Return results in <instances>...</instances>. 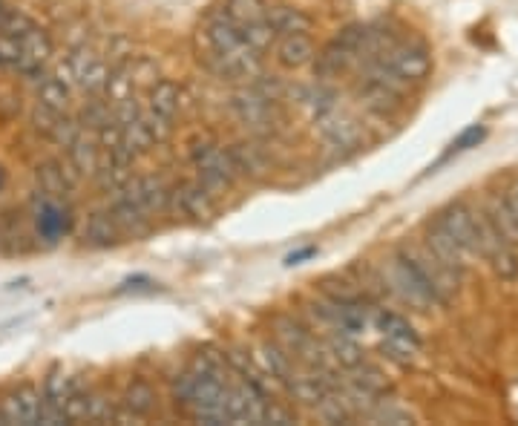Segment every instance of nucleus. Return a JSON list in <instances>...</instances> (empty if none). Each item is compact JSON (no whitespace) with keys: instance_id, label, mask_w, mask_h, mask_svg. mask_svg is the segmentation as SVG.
Returning <instances> with one entry per match:
<instances>
[{"instance_id":"obj_17","label":"nucleus","mask_w":518,"mask_h":426,"mask_svg":"<svg viewBox=\"0 0 518 426\" xmlns=\"http://www.w3.org/2000/svg\"><path fill=\"white\" fill-rule=\"evenodd\" d=\"M377 329L383 332V337L389 343H398V346L409 349V352H418L421 349V337L415 332V326L406 317L395 314V311H380L377 314Z\"/></svg>"},{"instance_id":"obj_9","label":"nucleus","mask_w":518,"mask_h":426,"mask_svg":"<svg viewBox=\"0 0 518 426\" xmlns=\"http://www.w3.org/2000/svg\"><path fill=\"white\" fill-rule=\"evenodd\" d=\"M130 199L142 208L147 216H156V213H167L173 205V188H167L159 176H139V179H130L127 185Z\"/></svg>"},{"instance_id":"obj_34","label":"nucleus","mask_w":518,"mask_h":426,"mask_svg":"<svg viewBox=\"0 0 518 426\" xmlns=\"http://www.w3.org/2000/svg\"><path fill=\"white\" fill-rule=\"evenodd\" d=\"M239 32H242V41L251 49H257V52L271 49L274 47V41H277V32H274V26L268 24V18L254 21V24L239 26Z\"/></svg>"},{"instance_id":"obj_3","label":"nucleus","mask_w":518,"mask_h":426,"mask_svg":"<svg viewBox=\"0 0 518 426\" xmlns=\"http://www.w3.org/2000/svg\"><path fill=\"white\" fill-rule=\"evenodd\" d=\"M392 72H398L406 84L424 81L426 75L432 72V55L424 44L418 41H395L386 52L377 55Z\"/></svg>"},{"instance_id":"obj_28","label":"nucleus","mask_w":518,"mask_h":426,"mask_svg":"<svg viewBox=\"0 0 518 426\" xmlns=\"http://www.w3.org/2000/svg\"><path fill=\"white\" fill-rule=\"evenodd\" d=\"M75 389H78V383L72 378H67L61 369H52L49 372L47 383H44V392H41V398L52 406H58V409H64L67 401H70L72 395H75ZM67 415V412H64Z\"/></svg>"},{"instance_id":"obj_20","label":"nucleus","mask_w":518,"mask_h":426,"mask_svg":"<svg viewBox=\"0 0 518 426\" xmlns=\"http://www.w3.org/2000/svg\"><path fill=\"white\" fill-rule=\"evenodd\" d=\"M118 237H121V231H118L113 213H90V219H87V225H84V242H87L90 248H110V245H116Z\"/></svg>"},{"instance_id":"obj_43","label":"nucleus","mask_w":518,"mask_h":426,"mask_svg":"<svg viewBox=\"0 0 518 426\" xmlns=\"http://www.w3.org/2000/svg\"><path fill=\"white\" fill-rule=\"evenodd\" d=\"M6 188V173H3V167H0V190Z\"/></svg>"},{"instance_id":"obj_29","label":"nucleus","mask_w":518,"mask_h":426,"mask_svg":"<svg viewBox=\"0 0 518 426\" xmlns=\"http://www.w3.org/2000/svg\"><path fill=\"white\" fill-rule=\"evenodd\" d=\"M121 127V136H124V144H127V150L133 153V156H144V153H150L153 147H156V139L150 136V130H147V124H144L142 113H139V119L127 121V124H118Z\"/></svg>"},{"instance_id":"obj_31","label":"nucleus","mask_w":518,"mask_h":426,"mask_svg":"<svg viewBox=\"0 0 518 426\" xmlns=\"http://www.w3.org/2000/svg\"><path fill=\"white\" fill-rule=\"evenodd\" d=\"M487 219L493 222V228L501 234V237L507 239V242H518V219L513 216L510 211V205H507V199H495L493 205H490V211H487Z\"/></svg>"},{"instance_id":"obj_37","label":"nucleus","mask_w":518,"mask_h":426,"mask_svg":"<svg viewBox=\"0 0 518 426\" xmlns=\"http://www.w3.org/2000/svg\"><path fill=\"white\" fill-rule=\"evenodd\" d=\"M35 26L38 24H35L29 15H24L21 9H9V12H6V18L0 21V35H6V38H15V41H18V38H24L29 29H35Z\"/></svg>"},{"instance_id":"obj_21","label":"nucleus","mask_w":518,"mask_h":426,"mask_svg":"<svg viewBox=\"0 0 518 426\" xmlns=\"http://www.w3.org/2000/svg\"><path fill=\"white\" fill-rule=\"evenodd\" d=\"M268 24L274 26L277 38L283 35H306L311 29V18H308L303 9H294V6H274L268 9Z\"/></svg>"},{"instance_id":"obj_1","label":"nucleus","mask_w":518,"mask_h":426,"mask_svg":"<svg viewBox=\"0 0 518 426\" xmlns=\"http://www.w3.org/2000/svg\"><path fill=\"white\" fill-rule=\"evenodd\" d=\"M392 283H395L403 300L412 303L415 308L447 306L449 294L444 291V285L438 283L421 265V260L406 248L398 251L395 260H392Z\"/></svg>"},{"instance_id":"obj_42","label":"nucleus","mask_w":518,"mask_h":426,"mask_svg":"<svg viewBox=\"0 0 518 426\" xmlns=\"http://www.w3.org/2000/svg\"><path fill=\"white\" fill-rule=\"evenodd\" d=\"M9 9H12V6H9V3H6V0H0V21H3V18H6V12H9Z\"/></svg>"},{"instance_id":"obj_18","label":"nucleus","mask_w":518,"mask_h":426,"mask_svg":"<svg viewBox=\"0 0 518 426\" xmlns=\"http://www.w3.org/2000/svg\"><path fill=\"white\" fill-rule=\"evenodd\" d=\"M67 162L75 167L78 176H95L101 165V147L90 133H81L75 142L67 147Z\"/></svg>"},{"instance_id":"obj_15","label":"nucleus","mask_w":518,"mask_h":426,"mask_svg":"<svg viewBox=\"0 0 518 426\" xmlns=\"http://www.w3.org/2000/svg\"><path fill=\"white\" fill-rule=\"evenodd\" d=\"M110 213L116 219L118 231L121 234H133V237H144L150 231V216L130 199L127 190H118L113 205H110Z\"/></svg>"},{"instance_id":"obj_10","label":"nucleus","mask_w":518,"mask_h":426,"mask_svg":"<svg viewBox=\"0 0 518 426\" xmlns=\"http://www.w3.org/2000/svg\"><path fill=\"white\" fill-rule=\"evenodd\" d=\"M231 110H234V116L245 127H254V130H265L274 121V101L257 93L254 87L245 90V93H236L231 98Z\"/></svg>"},{"instance_id":"obj_41","label":"nucleus","mask_w":518,"mask_h":426,"mask_svg":"<svg viewBox=\"0 0 518 426\" xmlns=\"http://www.w3.org/2000/svg\"><path fill=\"white\" fill-rule=\"evenodd\" d=\"M504 199H507V205H510V211H513V216H516V219H518V185H516V188H513V190H510V193H507Z\"/></svg>"},{"instance_id":"obj_36","label":"nucleus","mask_w":518,"mask_h":426,"mask_svg":"<svg viewBox=\"0 0 518 426\" xmlns=\"http://www.w3.org/2000/svg\"><path fill=\"white\" fill-rule=\"evenodd\" d=\"M487 260L493 262L495 274L501 277V280H518V254L513 245H501L495 254H490Z\"/></svg>"},{"instance_id":"obj_25","label":"nucleus","mask_w":518,"mask_h":426,"mask_svg":"<svg viewBox=\"0 0 518 426\" xmlns=\"http://www.w3.org/2000/svg\"><path fill=\"white\" fill-rule=\"evenodd\" d=\"M354 61V55H349L343 47H337L334 41H331L329 47H323L320 52H314V75L317 78H334V75H340V72L349 70V64Z\"/></svg>"},{"instance_id":"obj_11","label":"nucleus","mask_w":518,"mask_h":426,"mask_svg":"<svg viewBox=\"0 0 518 426\" xmlns=\"http://www.w3.org/2000/svg\"><path fill=\"white\" fill-rule=\"evenodd\" d=\"M317 130L323 133V139L331 144V147H340V150H354L360 144V127L354 124L349 116L337 113L334 107L317 113Z\"/></svg>"},{"instance_id":"obj_33","label":"nucleus","mask_w":518,"mask_h":426,"mask_svg":"<svg viewBox=\"0 0 518 426\" xmlns=\"http://www.w3.org/2000/svg\"><path fill=\"white\" fill-rule=\"evenodd\" d=\"M225 15H228L236 26H245L254 24V21H262V18L268 15V6H265L262 0H228Z\"/></svg>"},{"instance_id":"obj_16","label":"nucleus","mask_w":518,"mask_h":426,"mask_svg":"<svg viewBox=\"0 0 518 426\" xmlns=\"http://www.w3.org/2000/svg\"><path fill=\"white\" fill-rule=\"evenodd\" d=\"M357 95H360V104H366L377 116H392L403 104L401 90H392V87L380 84L375 78H366V75L357 87Z\"/></svg>"},{"instance_id":"obj_13","label":"nucleus","mask_w":518,"mask_h":426,"mask_svg":"<svg viewBox=\"0 0 518 426\" xmlns=\"http://www.w3.org/2000/svg\"><path fill=\"white\" fill-rule=\"evenodd\" d=\"M173 205L179 211L196 219V222H208L213 216V199L211 190L205 188L202 182H182L173 188Z\"/></svg>"},{"instance_id":"obj_39","label":"nucleus","mask_w":518,"mask_h":426,"mask_svg":"<svg viewBox=\"0 0 518 426\" xmlns=\"http://www.w3.org/2000/svg\"><path fill=\"white\" fill-rule=\"evenodd\" d=\"M262 424H274V426L297 424V415H294L291 409L280 406V403L268 401V406H265V421H262Z\"/></svg>"},{"instance_id":"obj_8","label":"nucleus","mask_w":518,"mask_h":426,"mask_svg":"<svg viewBox=\"0 0 518 426\" xmlns=\"http://www.w3.org/2000/svg\"><path fill=\"white\" fill-rule=\"evenodd\" d=\"M75 179H78L75 167L70 162L64 165L61 159H47L35 167V185L44 196L55 199V202H64L70 196L72 188H75Z\"/></svg>"},{"instance_id":"obj_7","label":"nucleus","mask_w":518,"mask_h":426,"mask_svg":"<svg viewBox=\"0 0 518 426\" xmlns=\"http://www.w3.org/2000/svg\"><path fill=\"white\" fill-rule=\"evenodd\" d=\"M38 412H41V392H38L32 383H24V386L12 389V392L0 401L3 424L35 426L38 424Z\"/></svg>"},{"instance_id":"obj_24","label":"nucleus","mask_w":518,"mask_h":426,"mask_svg":"<svg viewBox=\"0 0 518 426\" xmlns=\"http://www.w3.org/2000/svg\"><path fill=\"white\" fill-rule=\"evenodd\" d=\"M179 107H182V93L173 81H159L150 87V95H147V110L165 116V119H176L179 116Z\"/></svg>"},{"instance_id":"obj_19","label":"nucleus","mask_w":518,"mask_h":426,"mask_svg":"<svg viewBox=\"0 0 518 426\" xmlns=\"http://www.w3.org/2000/svg\"><path fill=\"white\" fill-rule=\"evenodd\" d=\"M277 61L288 70H300L314 61V44L308 35H283L277 44Z\"/></svg>"},{"instance_id":"obj_22","label":"nucleus","mask_w":518,"mask_h":426,"mask_svg":"<svg viewBox=\"0 0 518 426\" xmlns=\"http://www.w3.org/2000/svg\"><path fill=\"white\" fill-rule=\"evenodd\" d=\"M38 104L52 110V113H67V107H70V81H64L58 72L44 75L38 81Z\"/></svg>"},{"instance_id":"obj_4","label":"nucleus","mask_w":518,"mask_h":426,"mask_svg":"<svg viewBox=\"0 0 518 426\" xmlns=\"http://www.w3.org/2000/svg\"><path fill=\"white\" fill-rule=\"evenodd\" d=\"M444 228L449 231V237L461 245V251L467 257H481V239H478V213L467 208L464 202H449L444 211L435 216Z\"/></svg>"},{"instance_id":"obj_14","label":"nucleus","mask_w":518,"mask_h":426,"mask_svg":"<svg viewBox=\"0 0 518 426\" xmlns=\"http://www.w3.org/2000/svg\"><path fill=\"white\" fill-rule=\"evenodd\" d=\"M205 41H208L211 55H231L236 49L245 47L239 26H236L225 12H222V15H213L211 21L205 24Z\"/></svg>"},{"instance_id":"obj_2","label":"nucleus","mask_w":518,"mask_h":426,"mask_svg":"<svg viewBox=\"0 0 518 426\" xmlns=\"http://www.w3.org/2000/svg\"><path fill=\"white\" fill-rule=\"evenodd\" d=\"M190 159H193V167L199 173V182L211 193L228 190L236 182V176H239L234 162H231L228 147H219V144L213 142H199L193 147Z\"/></svg>"},{"instance_id":"obj_5","label":"nucleus","mask_w":518,"mask_h":426,"mask_svg":"<svg viewBox=\"0 0 518 426\" xmlns=\"http://www.w3.org/2000/svg\"><path fill=\"white\" fill-rule=\"evenodd\" d=\"M67 72H70V78L84 90V93L90 95H104L107 93V87H110V75L113 70L93 55L90 49H78V52H72L70 61L64 64Z\"/></svg>"},{"instance_id":"obj_23","label":"nucleus","mask_w":518,"mask_h":426,"mask_svg":"<svg viewBox=\"0 0 518 426\" xmlns=\"http://www.w3.org/2000/svg\"><path fill=\"white\" fill-rule=\"evenodd\" d=\"M121 406H124L127 412H133L136 418H147V415L156 409V389H153L144 378H133L124 386Z\"/></svg>"},{"instance_id":"obj_40","label":"nucleus","mask_w":518,"mask_h":426,"mask_svg":"<svg viewBox=\"0 0 518 426\" xmlns=\"http://www.w3.org/2000/svg\"><path fill=\"white\" fill-rule=\"evenodd\" d=\"M311 257H317V245H306V248H300V251H291L288 257H285V265L291 268V265H303L306 260Z\"/></svg>"},{"instance_id":"obj_26","label":"nucleus","mask_w":518,"mask_h":426,"mask_svg":"<svg viewBox=\"0 0 518 426\" xmlns=\"http://www.w3.org/2000/svg\"><path fill=\"white\" fill-rule=\"evenodd\" d=\"M326 355L340 366V369H354L357 363H363L366 357H363V349L354 343L352 334H343V332H334L329 337V343H326Z\"/></svg>"},{"instance_id":"obj_35","label":"nucleus","mask_w":518,"mask_h":426,"mask_svg":"<svg viewBox=\"0 0 518 426\" xmlns=\"http://www.w3.org/2000/svg\"><path fill=\"white\" fill-rule=\"evenodd\" d=\"M81 133H84V124L78 119H72V116H67V113H61V116L55 119V124L49 127L47 139L52 144H58V147H70Z\"/></svg>"},{"instance_id":"obj_27","label":"nucleus","mask_w":518,"mask_h":426,"mask_svg":"<svg viewBox=\"0 0 518 426\" xmlns=\"http://www.w3.org/2000/svg\"><path fill=\"white\" fill-rule=\"evenodd\" d=\"M228 153H231V162H234L239 176L265 173V156H262L257 144H234V147H228Z\"/></svg>"},{"instance_id":"obj_30","label":"nucleus","mask_w":518,"mask_h":426,"mask_svg":"<svg viewBox=\"0 0 518 426\" xmlns=\"http://www.w3.org/2000/svg\"><path fill=\"white\" fill-rule=\"evenodd\" d=\"M259 357L265 363V369L271 372V378H277L280 383H288L291 375H294V363H291V355L285 352L283 346H274V343H265L259 349Z\"/></svg>"},{"instance_id":"obj_12","label":"nucleus","mask_w":518,"mask_h":426,"mask_svg":"<svg viewBox=\"0 0 518 426\" xmlns=\"http://www.w3.org/2000/svg\"><path fill=\"white\" fill-rule=\"evenodd\" d=\"M426 245H429V251L435 254V260L441 262L444 268H449L455 277H461V271H464V251H461V245L455 242V239L449 237V231L438 222V219H432L429 222V228H426Z\"/></svg>"},{"instance_id":"obj_38","label":"nucleus","mask_w":518,"mask_h":426,"mask_svg":"<svg viewBox=\"0 0 518 426\" xmlns=\"http://www.w3.org/2000/svg\"><path fill=\"white\" fill-rule=\"evenodd\" d=\"M484 139H487V127H484V124H472V127H467V130L452 142V150H449V153H464V150H472V147H478Z\"/></svg>"},{"instance_id":"obj_32","label":"nucleus","mask_w":518,"mask_h":426,"mask_svg":"<svg viewBox=\"0 0 518 426\" xmlns=\"http://www.w3.org/2000/svg\"><path fill=\"white\" fill-rule=\"evenodd\" d=\"M334 44L337 47H343L349 55H366L369 52V26L366 24H349V26H343L340 32H337V38H334Z\"/></svg>"},{"instance_id":"obj_6","label":"nucleus","mask_w":518,"mask_h":426,"mask_svg":"<svg viewBox=\"0 0 518 426\" xmlns=\"http://www.w3.org/2000/svg\"><path fill=\"white\" fill-rule=\"evenodd\" d=\"M49 55H52V41H49V35L41 26H35V29L26 32L24 38H18V58H15L12 72L26 75V78L44 75Z\"/></svg>"}]
</instances>
